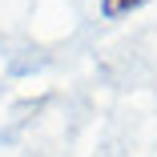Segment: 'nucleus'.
<instances>
[{
  "label": "nucleus",
  "mask_w": 157,
  "mask_h": 157,
  "mask_svg": "<svg viewBox=\"0 0 157 157\" xmlns=\"http://www.w3.org/2000/svg\"><path fill=\"white\" fill-rule=\"evenodd\" d=\"M141 4H145V0H101V16L117 20V16H129V12H137Z\"/></svg>",
  "instance_id": "nucleus-1"
}]
</instances>
